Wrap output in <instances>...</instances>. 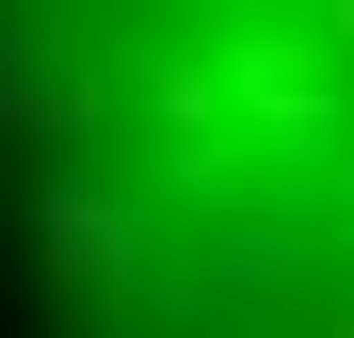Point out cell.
<instances>
[{"mask_svg": "<svg viewBox=\"0 0 354 338\" xmlns=\"http://www.w3.org/2000/svg\"><path fill=\"white\" fill-rule=\"evenodd\" d=\"M209 65H225V129H242V161H338V129H354L338 32H306V17H242Z\"/></svg>", "mask_w": 354, "mask_h": 338, "instance_id": "1", "label": "cell"}, {"mask_svg": "<svg viewBox=\"0 0 354 338\" xmlns=\"http://www.w3.org/2000/svg\"><path fill=\"white\" fill-rule=\"evenodd\" d=\"M32 258L65 274L81 306H161V225L129 194H97V178H48L32 194Z\"/></svg>", "mask_w": 354, "mask_h": 338, "instance_id": "2", "label": "cell"}, {"mask_svg": "<svg viewBox=\"0 0 354 338\" xmlns=\"http://www.w3.org/2000/svg\"><path fill=\"white\" fill-rule=\"evenodd\" d=\"M161 17H225L242 32V17H274V0H113V32H161Z\"/></svg>", "mask_w": 354, "mask_h": 338, "instance_id": "3", "label": "cell"}, {"mask_svg": "<svg viewBox=\"0 0 354 338\" xmlns=\"http://www.w3.org/2000/svg\"><path fill=\"white\" fill-rule=\"evenodd\" d=\"M306 32H338V65H354V0H322V17H306Z\"/></svg>", "mask_w": 354, "mask_h": 338, "instance_id": "4", "label": "cell"}, {"mask_svg": "<svg viewBox=\"0 0 354 338\" xmlns=\"http://www.w3.org/2000/svg\"><path fill=\"white\" fill-rule=\"evenodd\" d=\"M0 17H32V0H0Z\"/></svg>", "mask_w": 354, "mask_h": 338, "instance_id": "5", "label": "cell"}]
</instances>
